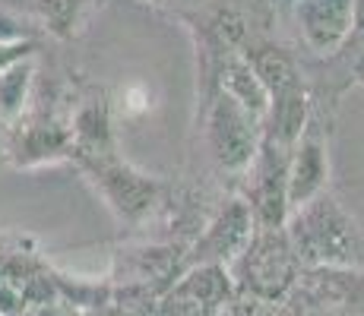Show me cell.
I'll return each instance as SVG.
<instances>
[{
    "label": "cell",
    "instance_id": "52a82bcc",
    "mask_svg": "<svg viewBox=\"0 0 364 316\" xmlns=\"http://www.w3.org/2000/svg\"><path fill=\"white\" fill-rule=\"evenodd\" d=\"M295 13L304 45L317 54H336L355 26V0H298Z\"/></svg>",
    "mask_w": 364,
    "mask_h": 316
},
{
    "label": "cell",
    "instance_id": "8992f818",
    "mask_svg": "<svg viewBox=\"0 0 364 316\" xmlns=\"http://www.w3.org/2000/svg\"><path fill=\"white\" fill-rule=\"evenodd\" d=\"M254 224L257 222L247 200H232L228 206H222L219 215L200 234L197 247H193V256H191L193 266H219V269H225V263H235L247 250L250 237L257 231Z\"/></svg>",
    "mask_w": 364,
    "mask_h": 316
},
{
    "label": "cell",
    "instance_id": "3957f363",
    "mask_svg": "<svg viewBox=\"0 0 364 316\" xmlns=\"http://www.w3.org/2000/svg\"><path fill=\"white\" fill-rule=\"evenodd\" d=\"M295 263L298 259H295V250H291L285 228L254 231L247 250L235 259L241 285L266 300H279L291 288Z\"/></svg>",
    "mask_w": 364,
    "mask_h": 316
},
{
    "label": "cell",
    "instance_id": "6da1fadb",
    "mask_svg": "<svg viewBox=\"0 0 364 316\" xmlns=\"http://www.w3.org/2000/svg\"><path fill=\"white\" fill-rule=\"evenodd\" d=\"M285 234L298 263H307L314 269L355 266L361 256V231L336 206L330 193L295 209L285 222Z\"/></svg>",
    "mask_w": 364,
    "mask_h": 316
},
{
    "label": "cell",
    "instance_id": "ba28073f",
    "mask_svg": "<svg viewBox=\"0 0 364 316\" xmlns=\"http://www.w3.org/2000/svg\"><path fill=\"white\" fill-rule=\"evenodd\" d=\"M102 4L105 0H35V13L54 38L67 41L86 29V23L102 10Z\"/></svg>",
    "mask_w": 364,
    "mask_h": 316
},
{
    "label": "cell",
    "instance_id": "7a4b0ae2",
    "mask_svg": "<svg viewBox=\"0 0 364 316\" xmlns=\"http://www.w3.org/2000/svg\"><path fill=\"white\" fill-rule=\"evenodd\" d=\"M206 146L225 171H247L263 143V121L244 111L235 98L213 92L206 102Z\"/></svg>",
    "mask_w": 364,
    "mask_h": 316
},
{
    "label": "cell",
    "instance_id": "5b68a950",
    "mask_svg": "<svg viewBox=\"0 0 364 316\" xmlns=\"http://www.w3.org/2000/svg\"><path fill=\"white\" fill-rule=\"evenodd\" d=\"M326 184H330V149H326V136L320 124L311 117L289 156V184H285L289 212L323 196Z\"/></svg>",
    "mask_w": 364,
    "mask_h": 316
},
{
    "label": "cell",
    "instance_id": "277c9868",
    "mask_svg": "<svg viewBox=\"0 0 364 316\" xmlns=\"http://www.w3.org/2000/svg\"><path fill=\"white\" fill-rule=\"evenodd\" d=\"M82 165V171L92 178V184L99 187V193L105 196L111 209H114L121 219L139 222L159 200V184L146 174L133 171V168L117 156L114 149L99 152V156H86L76 158Z\"/></svg>",
    "mask_w": 364,
    "mask_h": 316
},
{
    "label": "cell",
    "instance_id": "9c48e42d",
    "mask_svg": "<svg viewBox=\"0 0 364 316\" xmlns=\"http://www.w3.org/2000/svg\"><path fill=\"white\" fill-rule=\"evenodd\" d=\"M32 80H35L32 60H23L16 67H10L6 73H0V117L4 121H16L23 114V108L29 104L32 95Z\"/></svg>",
    "mask_w": 364,
    "mask_h": 316
},
{
    "label": "cell",
    "instance_id": "8fae6325",
    "mask_svg": "<svg viewBox=\"0 0 364 316\" xmlns=\"http://www.w3.org/2000/svg\"><path fill=\"white\" fill-rule=\"evenodd\" d=\"M149 4H174V0H149Z\"/></svg>",
    "mask_w": 364,
    "mask_h": 316
},
{
    "label": "cell",
    "instance_id": "30bf717a",
    "mask_svg": "<svg viewBox=\"0 0 364 316\" xmlns=\"http://www.w3.org/2000/svg\"><path fill=\"white\" fill-rule=\"evenodd\" d=\"M32 51H35V45L29 38L0 41V73H6L10 67H16V63H23V60H32Z\"/></svg>",
    "mask_w": 364,
    "mask_h": 316
}]
</instances>
